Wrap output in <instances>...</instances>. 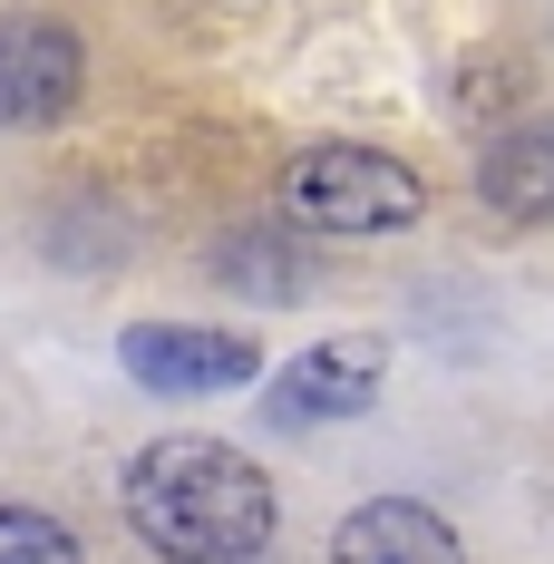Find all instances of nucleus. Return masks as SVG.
I'll list each match as a JSON object with an SVG mask.
<instances>
[{"label":"nucleus","instance_id":"nucleus-1","mask_svg":"<svg viewBox=\"0 0 554 564\" xmlns=\"http://www.w3.org/2000/svg\"><path fill=\"white\" fill-rule=\"evenodd\" d=\"M117 507L137 525V545H156L166 564H243V555H263V535H273L263 467L243 448H215V438H156L127 467Z\"/></svg>","mask_w":554,"mask_h":564},{"label":"nucleus","instance_id":"nucleus-2","mask_svg":"<svg viewBox=\"0 0 554 564\" xmlns=\"http://www.w3.org/2000/svg\"><path fill=\"white\" fill-rule=\"evenodd\" d=\"M282 195H292V215L312 234H389L419 215V175L399 156H380V147H312Z\"/></svg>","mask_w":554,"mask_h":564},{"label":"nucleus","instance_id":"nucleus-3","mask_svg":"<svg viewBox=\"0 0 554 564\" xmlns=\"http://www.w3.org/2000/svg\"><path fill=\"white\" fill-rule=\"evenodd\" d=\"M117 360L137 370V390H166V399H205V390H243L263 370V350L243 332H175V322H146V332L117 340Z\"/></svg>","mask_w":554,"mask_h":564},{"label":"nucleus","instance_id":"nucleus-4","mask_svg":"<svg viewBox=\"0 0 554 564\" xmlns=\"http://www.w3.org/2000/svg\"><path fill=\"white\" fill-rule=\"evenodd\" d=\"M78 98V30H58L40 10L0 20V127H50Z\"/></svg>","mask_w":554,"mask_h":564},{"label":"nucleus","instance_id":"nucleus-5","mask_svg":"<svg viewBox=\"0 0 554 564\" xmlns=\"http://www.w3.org/2000/svg\"><path fill=\"white\" fill-rule=\"evenodd\" d=\"M380 370H389L380 340L340 332V340H322V350H302L273 390H263V409H273L282 429H312V419H360V409L380 399Z\"/></svg>","mask_w":554,"mask_h":564},{"label":"nucleus","instance_id":"nucleus-6","mask_svg":"<svg viewBox=\"0 0 554 564\" xmlns=\"http://www.w3.org/2000/svg\"><path fill=\"white\" fill-rule=\"evenodd\" d=\"M332 564H467L457 525L409 497H380V507H350L332 535Z\"/></svg>","mask_w":554,"mask_h":564},{"label":"nucleus","instance_id":"nucleus-7","mask_svg":"<svg viewBox=\"0 0 554 564\" xmlns=\"http://www.w3.org/2000/svg\"><path fill=\"white\" fill-rule=\"evenodd\" d=\"M477 195L497 205L506 225H554V117L506 127L497 147L477 156Z\"/></svg>","mask_w":554,"mask_h":564},{"label":"nucleus","instance_id":"nucleus-8","mask_svg":"<svg viewBox=\"0 0 554 564\" xmlns=\"http://www.w3.org/2000/svg\"><path fill=\"white\" fill-rule=\"evenodd\" d=\"M0 564H78V535L40 507H0Z\"/></svg>","mask_w":554,"mask_h":564}]
</instances>
